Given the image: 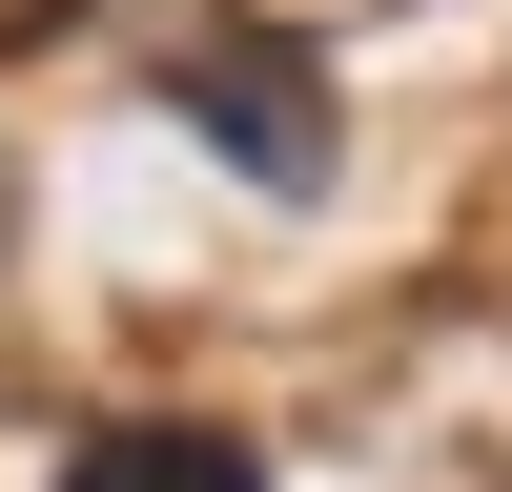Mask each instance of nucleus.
Listing matches in <instances>:
<instances>
[{"label":"nucleus","instance_id":"nucleus-2","mask_svg":"<svg viewBox=\"0 0 512 492\" xmlns=\"http://www.w3.org/2000/svg\"><path fill=\"white\" fill-rule=\"evenodd\" d=\"M185 103L226 123V144H267V185H308V164H328V103H287V62H185Z\"/></svg>","mask_w":512,"mask_h":492},{"label":"nucleus","instance_id":"nucleus-3","mask_svg":"<svg viewBox=\"0 0 512 492\" xmlns=\"http://www.w3.org/2000/svg\"><path fill=\"white\" fill-rule=\"evenodd\" d=\"M21 21H62V0H0V41H21Z\"/></svg>","mask_w":512,"mask_h":492},{"label":"nucleus","instance_id":"nucleus-1","mask_svg":"<svg viewBox=\"0 0 512 492\" xmlns=\"http://www.w3.org/2000/svg\"><path fill=\"white\" fill-rule=\"evenodd\" d=\"M62 492H267V451H246V431H185V410H144V431H82Z\"/></svg>","mask_w":512,"mask_h":492}]
</instances>
